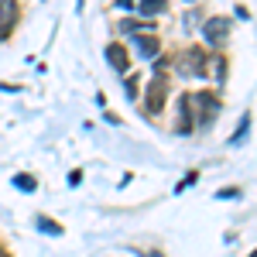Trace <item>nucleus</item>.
<instances>
[{
  "instance_id": "6",
  "label": "nucleus",
  "mask_w": 257,
  "mask_h": 257,
  "mask_svg": "<svg viewBox=\"0 0 257 257\" xmlns=\"http://www.w3.org/2000/svg\"><path fill=\"white\" fill-rule=\"evenodd\" d=\"M161 106H165V82L158 76V79L148 86V113H158Z\"/></svg>"
},
{
  "instance_id": "2",
  "label": "nucleus",
  "mask_w": 257,
  "mask_h": 257,
  "mask_svg": "<svg viewBox=\"0 0 257 257\" xmlns=\"http://www.w3.org/2000/svg\"><path fill=\"white\" fill-rule=\"evenodd\" d=\"M202 38L209 41V45H223V41L230 38V21L226 18H209L202 24Z\"/></svg>"
},
{
  "instance_id": "15",
  "label": "nucleus",
  "mask_w": 257,
  "mask_h": 257,
  "mask_svg": "<svg viewBox=\"0 0 257 257\" xmlns=\"http://www.w3.org/2000/svg\"><path fill=\"white\" fill-rule=\"evenodd\" d=\"M131 4H134V0H117V7H123V11H127Z\"/></svg>"
},
{
  "instance_id": "11",
  "label": "nucleus",
  "mask_w": 257,
  "mask_h": 257,
  "mask_svg": "<svg viewBox=\"0 0 257 257\" xmlns=\"http://www.w3.org/2000/svg\"><path fill=\"white\" fill-rule=\"evenodd\" d=\"M14 185H18V189H24V192H35V185H38V182H35L31 175H18V178H14Z\"/></svg>"
},
{
  "instance_id": "13",
  "label": "nucleus",
  "mask_w": 257,
  "mask_h": 257,
  "mask_svg": "<svg viewBox=\"0 0 257 257\" xmlns=\"http://www.w3.org/2000/svg\"><path fill=\"white\" fill-rule=\"evenodd\" d=\"M237 18H240V21H250V11H247L243 4H240V7H237Z\"/></svg>"
},
{
  "instance_id": "14",
  "label": "nucleus",
  "mask_w": 257,
  "mask_h": 257,
  "mask_svg": "<svg viewBox=\"0 0 257 257\" xmlns=\"http://www.w3.org/2000/svg\"><path fill=\"white\" fill-rule=\"evenodd\" d=\"M82 182V172H69V185H79Z\"/></svg>"
},
{
  "instance_id": "8",
  "label": "nucleus",
  "mask_w": 257,
  "mask_h": 257,
  "mask_svg": "<svg viewBox=\"0 0 257 257\" xmlns=\"http://www.w3.org/2000/svg\"><path fill=\"white\" fill-rule=\"evenodd\" d=\"M35 223H38V230H41V233H52V237H62V226L55 223V219H48V216H38Z\"/></svg>"
},
{
  "instance_id": "4",
  "label": "nucleus",
  "mask_w": 257,
  "mask_h": 257,
  "mask_svg": "<svg viewBox=\"0 0 257 257\" xmlns=\"http://www.w3.org/2000/svg\"><path fill=\"white\" fill-rule=\"evenodd\" d=\"M134 48H138L141 59H155L161 52V41L155 38V35H138V38H134Z\"/></svg>"
},
{
  "instance_id": "10",
  "label": "nucleus",
  "mask_w": 257,
  "mask_h": 257,
  "mask_svg": "<svg viewBox=\"0 0 257 257\" xmlns=\"http://www.w3.org/2000/svg\"><path fill=\"white\" fill-rule=\"evenodd\" d=\"M247 131H250V113H247V117H243V123H240V127H237V134H233V138H230V148H237L240 141L247 138Z\"/></svg>"
},
{
  "instance_id": "5",
  "label": "nucleus",
  "mask_w": 257,
  "mask_h": 257,
  "mask_svg": "<svg viewBox=\"0 0 257 257\" xmlns=\"http://www.w3.org/2000/svg\"><path fill=\"white\" fill-rule=\"evenodd\" d=\"M106 59H110V65H113L117 72H127V65H131V59H127V48H123L120 41L106 45Z\"/></svg>"
},
{
  "instance_id": "9",
  "label": "nucleus",
  "mask_w": 257,
  "mask_h": 257,
  "mask_svg": "<svg viewBox=\"0 0 257 257\" xmlns=\"http://www.w3.org/2000/svg\"><path fill=\"white\" fill-rule=\"evenodd\" d=\"M14 21V0H0V28H7Z\"/></svg>"
},
{
  "instance_id": "12",
  "label": "nucleus",
  "mask_w": 257,
  "mask_h": 257,
  "mask_svg": "<svg viewBox=\"0 0 257 257\" xmlns=\"http://www.w3.org/2000/svg\"><path fill=\"white\" fill-rule=\"evenodd\" d=\"M196 172H189V175H185V178H182V182H178V185H175V192H185V189H189V185H196Z\"/></svg>"
},
{
  "instance_id": "16",
  "label": "nucleus",
  "mask_w": 257,
  "mask_h": 257,
  "mask_svg": "<svg viewBox=\"0 0 257 257\" xmlns=\"http://www.w3.org/2000/svg\"><path fill=\"white\" fill-rule=\"evenodd\" d=\"M76 7H79V11H82V7H86V0H76Z\"/></svg>"
},
{
  "instance_id": "17",
  "label": "nucleus",
  "mask_w": 257,
  "mask_h": 257,
  "mask_svg": "<svg viewBox=\"0 0 257 257\" xmlns=\"http://www.w3.org/2000/svg\"><path fill=\"white\" fill-rule=\"evenodd\" d=\"M148 257H161V254H148Z\"/></svg>"
},
{
  "instance_id": "3",
  "label": "nucleus",
  "mask_w": 257,
  "mask_h": 257,
  "mask_svg": "<svg viewBox=\"0 0 257 257\" xmlns=\"http://www.w3.org/2000/svg\"><path fill=\"white\" fill-rule=\"evenodd\" d=\"M182 76H202L206 72V59H202V52L199 48H189L185 55H182Z\"/></svg>"
},
{
  "instance_id": "7",
  "label": "nucleus",
  "mask_w": 257,
  "mask_h": 257,
  "mask_svg": "<svg viewBox=\"0 0 257 257\" xmlns=\"http://www.w3.org/2000/svg\"><path fill=\"white\" fill-rule=\"evenodd\" d=\"M161 11H165V0H141L138 4V14H144V18H158Z\"/></svg>"
},
{
  "instance_id": "1",
  "label": "nucleus",
  "mask_w": 257,
  "mask_h": 257,
  "mask_svg": "<svg viewBox=\"0 0 257 257\" xmlns=\"http://www.w3.org/2000/svg\"><path fill=\"white\" fill-rule=\"evenodd\" d=\"M182 110L189 113V120H196L199 127H209L219 113V99L213 93H185L182 96Z\"/></svg>"
}]
</instances>
